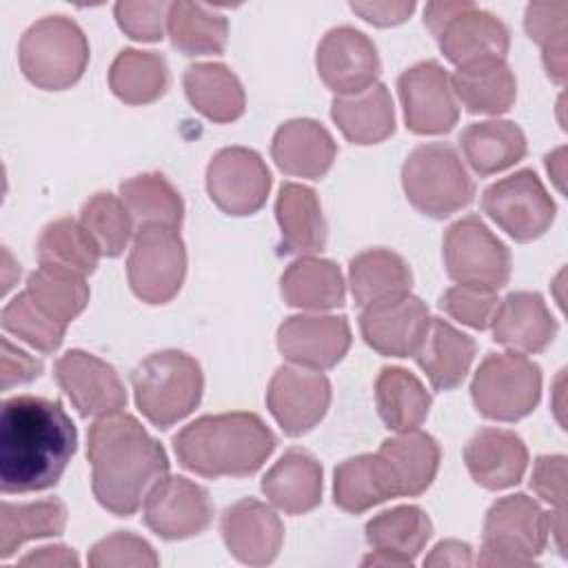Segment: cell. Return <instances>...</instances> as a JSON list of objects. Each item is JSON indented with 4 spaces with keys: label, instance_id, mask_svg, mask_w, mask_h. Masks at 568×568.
<instances>
[{
    "label": "cell",
    "instance_id": "cell-16",
    "mask_svg": "<svg viewBox=\"0 0 568 568\" xmlns=\"http://www.w3.org/2000/svg\"><path fill=\"white\" fill-rule=\"evenodd\" d=\"M266 406L291 437L308 433L331 406V382L306 366H280L266 388Z\"/></svg>",
    "mask_w": 568,
    "mask_h": 568
},
{
    "label": "cell",
    "instance_id": "cell-1",
    "mask_svg": "<svg viewBox=\"0 0 568 568\" xmlns=\"http://www.w3.org/2000/svg\"><path fill=\"white\" fill-rule=\"evenodd\" d=\"M78 444L60 402L16 395L0 408V488L36 493L58 484Z\"/></svg>",
    "mask_w": 568,
    "mask_h": 568
},
{
    "label": "cell",
    "instance_id": "cell-18",
    "mask_svg": "<svg viewBox=\"0 0 568 568\" xmlns=\"http://www.w3.org/2000/svg\"><path fill=\"white\" fill-rule=\"evenodd\" d=\"M55 379L82 417H104L126 406V390L115 368L93 353L73 348L55 362Z\"/></svg>",
    "mask_w": 568,
    "mask_h": 568
},
{
    "label": "cell",
    "instance_id": "cell-22",
    "mask_svg": "<svg viewBox=\"0 0 568 568\" xmlns=\"http://www.w3.org/2000/svg\"><path fill=\"white\" fill-rule=\"evenodd\" d=\"M433 535L428 515L417 506H397L368 519L366 541L375 548L362 566H410Z\"/></svg>",
    "mask_w": 568,
    "mask_h": 568
},
{
    "label": "cell",
    "instance_id": "cell-8",
    "mask_svg": "<svg viewBox=\"0 0 568 568\" xmlns=\"http://www.w3.org/2000/svg\"><path fill=\"white\" fill-rule=\"evenodd\" d=\"M424 24L437 38L442 53L457 67L504 60L508 53L506 22L473 2H428Z\"/></svg>",
    "mask_w": 568,
    "mask_h": 568
},
{
    "label": "cell",
    "instance_id": "cell-53",
    "mask_svg": "<svg viewBox=\"0 0 568 568\" xmlns=\"http://www.w3.org/2000/svg\"><path fill=\"white\" fill-rule=\"evenodd\" d=\"M424 564L426 566H470L473 548L466 541L444 539L430 550V555L424 559Z\"/></svg>",
    "mask_w": 568,
    "mask_h": 568
},
{
    "label": "cell",
    "instance_id": "cell-36",
    "mask_svg": "<svg viewBox=\"0 0 568 568\" xmlns=\"http://www.w3.org/2000/svg\"><path fill=\"white\" fill-rule=\"evenodd\" d=\"M377 413L395 433L415 430L428 417L433 397L424 384L402 366H384L375 379Z\"/></svg>",
    "mask_w": 568,
    "mask_h": 568
},
{
    "label": "cell",
    "instance_id": "cell-5",
    "mask_svg": "<svg viewBox=\"0 0 568 568\" xmlns=\"http://www.w3.org/2000/svg\"><path fill=\"white\" fill-rule=\"evenodd\" d=\"M18 60L31 84L62 91L82 78L89 64V42L75 20L44 16L22 33Z\"/></svg>",
    "mask_w": 568,
    "mask_h": 568
},
{
    "label": "cell",
    "instance_id": "cell-10",
    "mask_svg": "<svg viewBox=\"0 0 568 568\" xmlns=\"http://www.w3.org/2000/svg\"><path fill=\"white\" fill-rule=\"evenodd\" d=\"M186 275V248L173 226L144 224L135 231L126 260L131 291L146 304H166Z\"/></svg>",
    "mask_w": 568,
    "mask_h": 568
},
{
    "label": "cell",
    "instance_id": "cell-33",
    "mask_svg": "<svg viewBox=\"0 0 568 568\" xmlns=\"http://www.w3.org/2000/svg\"><path fill=\"white\" fill-rule=\"evenodd\" d=\"M397 484L399 495H422L435 479L442 450L435 437L422 430H404L390 439H384L377 450Z\"/></svg>",
    "mask_w": 568,
    "mask_h": 568
},
{
    "label": "cell",
    "instance_id": "cell-23",
    "mask_svg": "<svg viewBox=\"0 0 568 568\" xmlns=\"http://www.w3.org/2000/svg\"><path fill=\"white\" fill-rule=\"evenodd\" d=\"M490 328L493 339L513 353H541L557 335L552 313L532 291H515L499 300Z\"/></svg>",
    "mask_w": 568,
    "mask_h": 568
},
{
    "label": "cell",
    "instance_id": "cell-19",
    "mask_svg": "<svg viewBox=\"0 0 568 568\" xmlns=\"http://www.w3.org/2000/svg\"><path fill=\"white\" fill-rule=\"evenodd\" d=\"M322 82L337 95H353L377 82L379 55L373 40L351 27L342 24L322 38L315 55Z\"/></svg>",
    "mask_w": 568,
    "mask_h": 568
},
{
    "label": "cell",
    "instance_id": "cell-39",
    "mask_svg": "<svg viewBox=\"0 0 568 568\" xmlns=\"http://www.w3.org/2000/svg\"><path fill=\"white\" fill-rule=\"evenodd\" d=\"M67 526V506L51 497L31 504L0 506V557L9 559L24 541L62 535Z\"/></svg>",
    "mask_w": 568,
    "mask_h": 568
},
{
    "label": "cell",
    "instance_id": "cell-7",
    "mask_svg": "<svg viewBox=\"0 0 568 568\" xmlns=\"http://www.w3.org/2000/svg\"><path fill=\"white\" fill-rule=\"evenodd\" d=\"M548 513L528 495L497 499L484 519L479 566H535L548 544Z\"/></svg>",
    "mask_w": 568,
    "mask_h": 568
},
{
    "label": "cell",
    "instance_id": "cell-31",
    "mask_svg": "<svg viewBox=\"0 0 568 568\" xmlns=\"http://www.w3.org/2000/svg\"><path fill=\"white\" fill-rule=\"evenodd\" d=\"M182 84L193 109L217 124L233 122L244 113V87L226 64L195 62L186 67Z\"/></svg>",
    "mask_w": 568,
    "mask_h": 568
},
{
    "label": "cell",
    "instance_id": "cell-50",
    "mask_svg": "<svg viewBox=\"0 0 568 568\" xmlns=\"http://www.w3.org/2000/svg\"><path fill=\"white\" fill-rule=\"evenodd\" d=\"M530 488L537 493V497L555 506V510H566V457H537L530 475Z\"/></svg>",
    "mask_w": 568,
    "mask_h": 568
},
{
    "label": "cell",
    "instance_id": "cell-35",
    "mask_svg": "<svg viewBox=\"0 0 568 568\" xmlns=\"http://www.w3.org/2000/svg\"><path fill=\"white\" fill-rule=\"evenodd\" d=\"M455 95L470 113L499 115L517 98V80L506 60H484L457 67L450 78Z\"/></svg>",
    "mask_w": 568,
    "mask_h": 568
},
{
    "label": "cell",
    "instance_id": "cell-29",
    "mask_svg": "<svg viewBox=\"0 0 568 568\" xmlns=\"http://www.w3.org/2000/svg\"><path fill=\"white\" fill-rule=\"evenodd\" d=\"M331 118L353 144H377L395 131L393 98L382 82L353 95H335Z\"/></svg>",
    "mask_w": 568,
    "mask_h": 568
},
{
    "label": "cell",
    "instance_id": "cell-13",
    "mask_svg": "<svg viewBox=\"0 0 568 568\" xmlns=\"http://www.w3.org/2000/svg\"><path fill=\"white\" fill-rule=\"evenodd\" d=\"M397 91L406 126L413 133L442 135L457 124L459 106L453 82L439 62L424 60L402 71L397 78Z\"/></svg>",
    "mask_w": 568,
    "mask_h": 568
},
{
    "label": "cell",
    "instance_id": "cell-43",
    "mask_svg": "<svg viewBox=\"0 0 568 568\" xmlns=\"http://www.w3.org/2000/svg\"><path fill=\"white\" fill-rule=\"evenodd\" d=\"M36 253L40 264H58L80 275L93 273L102 255L84 224L73 217H58L49 222L38 237Z\"/></svg>",
    "mask_w": 568,
    "mask_h": 568
},
{
    "label": "cell",
    "instance_id": "cell-46",
    "mask_svg": "<svg viewBox=\"0 0 568 568\" xmlns=\"http://www.w3.org/2000/svg\"><path fill=\"white\" fill-rule=\"evenodd\" d=\"M0 324L4 333L24 339L29 346L42 353L58 351L67 331L64 324L51 320L44 311H40L27 291L18 293L11 302L4 304L0 313Z\"/></svg>",
    "mask_w": 568,
    "mask_h": 568
},
{
    "label": "cell",
    "instance_id": "cell-52",
    "mask_svg": "<svg viewBox=\"0 0 568 568\" xmlns=\"http://www.w3.org/2000/svg\"><path fill=\"white\" fill-rule=\"evenodd\" d=\"M351 9L371 24L390 27L404 22L413 13L415 2H351Z\"/></svg>",
    "mask_w": 568,
    "mask_h": 568
},
{
    "label": "cell",
    "instance_id": "cell-15",
    "mask_svg": "<svg viewBox=\"0 0 568 568\" xmlns=\"http://www.w3.org/2000/svg\"><path fill=\"white\" fill-rule=\"evenodd\" d=\"M430 326L426 304L406 293H397L364 306L359 331L364 342L386 357H408L422 346Z\"/></svg>",
    "mask_w": 568,
    "mask_h": 568
},
{
    "label": "cell",
    "instance_id": "cell-45",
    "mask_svg": "<svg viewBox=\"0 0 568 568\" xmlns=\"http://www.w3.org/2000/svg\"><path fill=\"white\" fill-rule=\"evenodd\" d=\"M80 222L106 257H118L126 248L135 224L124 202L113 193L91 195L80 209Z\"/></svg>",
    "mask_w": 568,
    "mask_h": 568
},
{
    "label": "cell",
    "instance_id": "cell-34",
    "mask_svg": "<svg viewBox=\"0 0 568 568\" xmlns=\"http://www.w3.org/2000/svg\"><path fill=\"white\" fill-rule=\"evenodd\" d=\"M280 291L288 306L328 311L344 304V277L335 262L300 257L280 277Z\"/></svg>",
    "mask_w": 568,
    "mask_h": 568
},
{
    "label": "cell",
    "instance_id": "cell-54",
    "mask_svg": "<svg viewBox=\"0 0 568 568\" xmlns=\"http://www.w3.org/2000/svg\"><path fill=\"white\" fill-rule=\"evenodd\" d=\"M20 566H55V568H75L80 564L78 555L73 552V548L67 546H42L29 555H24L20 561Z\"/></svg>",
    "mask_w": 568,
    "mask_h": 568
},
{
    "label": "cell",
    "instance_id": "cell-26",
    "mask_svg": "<svg viewBox=\"0 0 568 568\" xmlns=\"http://www.w3.org/2000/svg\"><path fill=\"white\" fill-rule=\"evenodd\" d=\"M475 351L477 344L470 335L442 317H430L428 333L413 357L435 390H450L464 382Z\"/></svg>",
    "mask_w": 568,
    "mask_h": 568
},
{
    "label": "cell",
    "instance_id": "cell-4",
    "mask_svg": "<svg viewBox=\"0 0 568 568\" xmlns=\"http://www.w3.org/2000/svg\"><path fill=\"white\" fill-rule=\"evenodd\" d=\"M140 413L158 428H169L191 415L202 399L200 364L182 351H160L144 357L131 373Z\"/></svg>",
    "mask_w": 568,
    "mask_h": 568
},
{
    "label": "cell",
    "instance_id": "cell-14",
    "mask_svg": "<svg viewBox=\"0 0 568 568\" xmlns=\"http://www.w3.org/2000/svg\"><path fill=\"white\" fill-rule=\"evenodd\" d=\"M268 189L271 171L253 149H220L206 166V191L215 206L229 215H251L260 211Z\"/></svg>",
    "mask_w": 568,
    "mask_h": 568
},
{
    "label": "cell",
    "instance_id": "cell-28",
    "mask_svg": "<svg viewBox=\"0 0 568 568\" xmlns=\"http://www.w3.org/2000/svg\"><path fill=\"white\" fill-rule=\"evenodd\" d=\"M275 217L282 233V251L313 255L326 244L322 204L311 186L284 182L275 200Z\"/></svg>",
    "mask_w": 568,
    "mask_h": 568
},
{
    "label": "cell",
    "instance_id": "cell-24",
    "mask_svg": "<svg viewBox=\"0 0 568 568\" xmlns=\"http://www.w3.org/2000/svg\"><path fill=\"white\" fill-rule=\"evenodd\" d=\"M464 462L475 484L488 490H501L524 477L528 450L513 430L479 428L464 446Z\"/></svg>",
    "mask_w": 568,
    "mask_h": 568
},
{
    "label": "cell",
    "instance_id": "cell-6",
    "mask_svg": "<svg viewBox=\"0 0 568 568\" xmlns=\"http://www.w3.org/2000/svg\"><path fill=\"white\" fill-rule=\"evenodd\" d=\"M402 186L419 213L437 220L462 211L475 195L473 178L446 142L415 146L402 166Z\"/></svg>",
    "mask_w": 568,
    "mask_h": 568
},
{
    "label": "cell",
    "instance_id": "cell-41",
    "mask_svg": "<svg viewBox=\"0 0 568 568\" xmlns=\"http://www.w3.org/2000/svg\"><path fill=\"white\" fill-rule=\"evenodd\" d=\"M24 291L40 311L64 326L75 320L89 302V286L84 275L58 264H40L27 277Z\"/></svg>",
    "mask_w": 568,
    "mask_h": 568
},
{
    "label": "cell",
    "instance_id": "cell-49",
    "mask_svg": "<svg viewBox=\"0 0 568 568\" xmlns=\"http://www.w3.org/2000/svg\"><path fill=\"white\" fill-rule=\"evenodd\" d=\"M115 20L120 29L133 38L144 42H155L162 38L166 27L169 2H138V0H122L113 7Z\"/></svg>",
    "mask_w": 568,
    "mask_h": 568
},
{
    "label": "cell",
    "instance_id": "cell-30",
    "mask_svg": "<svg viewBox=\"0 0 568 568\" xmlns=\"http://www.w3.org/2000/svg\"><path fill=\"white\" fill-rule=\"evenodd\" d=\"M399 497L395 477L379 453L344 459L333 475V499L346 513H364L386 499Z\"/></svg>",
    "mask_w": 568,
    "mask_h": 568
},
{
    "label": "cell",
    "instance_id": "cell-3",
    "mask_svg": "<svg viewBox=\"0 0 568 568\" xmlns=\"http://www.w3.org/2000/svg\"><path fill=\"white\" fill-rule=\"evenodd\" d=\"M277 437L255 413L202 415L173 437V450L186 470L202 477L253 475L275 450Z\"/></svg>",
    "mask_w": 568,
    "mask_h": 568
},
{
    "label": "cell",
    "instance_id": "cell-40",
    "mask_svg": "<svg viewBox=\"0 0 568 568\" xmlns=\"http://www.w3.org/2000/svg\"><path fill=\"white\" fill-rule=\"evenodd\" d=\"M109 87L126 104L155 102L169 87L166 60L155 51L124 49L111 62Z\"/></svg>",
    "mask_w": 568,
    "mask_h": 568
},
{
    "label": "cell",
    "instance_id": "cell-47",
    "mask_svg": "<svg viewBox=\"0 0 568 568\" xmlns=\"http://www.w3.org/2000/svg\"><path fill=\"white\" fill-rule=\"evenodd\" d=\"M158 564H160V557L153 550V546L129 530H118L100 539L89 550V566L93 568H109V566L155 568Z\"/></svg>",
    "mask_w": 568,
    "mask_h": 568
},
{
    "label": "cell",
    "instance_id": "cell-17",
    "mask_svg": "<svg viewBox=\"0 0 568 568\" xmlns=\"http://www.w3.org/2000/svg\"><path fill=\"white\" fill-rule=\"evenodd\" d=\"M213 521V504L206 488L164 475L144 497V524L162 539H186L204 532Z\"/></svg>",
    "mask_w": 568,
    "mask_h": 568
},
{
    "label": "cell",
    "instance_id": "cell-55",
    "mask_svg": "<svg viewBox=\"0 0 568 568\" xmlns=\"http://www.w3.org/2000/svg\"><path fill=\"white\" fill-rule=\"evenodd\" d=\"M564 155H566V149L564 146H559V149H555L552 153H548L546 155V169H548V173H550V178L555 180V184H557V189L559 191H564Z\"/></svg>",
    "mask_w": 568,
    "mask_h": 568
},
{
    "label": "cell",
    "instance_id": "cell-11",
    "mask_svg": "<svg viewBox=\"0 0 568 568\" xmlns=\"http://www.w3.org/2000/svg\"><path fill=\"white\" fill-rule=\"evenodd\" d=\"M442 248L446 273L457 284L497 291L510 280V251L479 215L455 220Z\"/></svg>",
    "mask_w": 568,
    "mask_h": 568
},
{
    "label": "cell",
    "instance_id": "cell-48",
    "mask_svg": "<svg viewBox=\"0 0 568 568\" xmlns=\"http://www.w3.org/2000/svg\"><path fill=\"white\" fill-rule=\"evenodd\" d=\"M497 304H499V300H497L495 291L468 286V284L450 286L439 297V306L450 317H455L457 322H462L470 328H477V331H484L490 326Z\"/></svg>",
    "mask_w": 568,
    "mask_h": 568
},
{
    "label": "cell",
    "instance_id": "cell-38",
    "mask_svg": "<svg viewBox=\"0 0 568 568\" xmlns=\"http://www.w3.org/2000/svg\"><path fill=\"white\" fill-rule=\"evenodd\" d=\"M166 31L184 55H215L226 47L229 20L204 4L178 0L169 4Z\"/></svg>",
    "mask_w": 568,
    "mask_h": 568
},
{
    "label": "cell",
    "instance_id": "cell-20",
    "mask_svg": "<svg viewBox=\"0 0 568 568\" xmlns=\"http://www.w3.org/2000/svg\"><path fill=\"white\" fill-rule=\"evenodd\" d=\"M280 353L313 371L333 368L351 348V326L344 315H291L277 328Z\"/></svg>",
    "mask_w": 568,
    "mask_h": 568
},
{
    "label": "cell",
    "instance_id": "cell-2",
    "mask_svg": "<svg viewBox=\"0 0 568 568\" xmlns=\"http://www.w3.org/2000/svg\"><path fill=\"white\" fill-rule=\"evenodd\" d=\"M87 457L95 499L118 517H131L146 493L169 473L162 444L129 413H113L93 422Z\"/></svg>",
    "mask_w": 568,
    "mask_h": 568
},
{
    "label": "cell",
    "instance_id": "cell-42",
    "mask_svg": "<svg viewBox=\"0 0 568 568\" xmlns=\"http://www.w3.org/2000/svg\"><path fill=\"white\" fill-rule=\"evenodd\" d=\"M120 200L140 226L164 224L178 229L182 224V195L162 173H140L129 178L120 184Z\"/></svg>",
    "mask_w": 568,
    "mask_h": 568
},
{
    "label": "cell",
    "instance_id": "cell-44",
    "mask_svg": "<svg viewBox=\"0 0 568 568\" xmlns=\"http://www.w3.org/2000/svg\"><path fill=\"white\" fill-rule=\"evenodd\" d=\"M566 0L530 2L524 16L528 36L541 47L548 78H552L557 84H564L566 80Z\"/></svg>",
    "mask_w": 568,
    "mask_h": 568
},
{
    "label": "cell",
    "instance_id": "cell-25",
    "mask_svg": "<svg viewBox=\"0 0 568 568\" xmlns=\"http://www.w3.org/2000/svg\"><path fill=\"white\" fill-rule=\"evenodd\" d=\"M271 155L284 173L317 180L333 166L337 144L317 120L295 118L277 126Z\"/></svg>",
    "mask_w": 568,
    "mask_h": 568
},
{
    "label": "cell",
    "instance_id": "cell-32",
    "mask_svg": "<svg viewBox=\"0 0 568 568\" xmlns=\"http://www.w3.org/2000/svg\"><path fill=\"white\" fill-rule=\"evenodd\" d=\"M459 144L466 162L479 175L506 171L526 155V135L510 120L473 122L462 131Z\"/></svg>",
    "mask_w": 568,
    "mask_h": 568
},
{
    "label": "cell",
    "instance_id": "cell-27",
    "mask_svg": "<svg viewBox=\"0 0 568 568\" xmlns=\"http://www.w3.org/2000/svg\"><path fill=\"white\" fill-rule=\"evenodd\" d=\"M262 493L288 515H302L322 501V466L302 450H286L262 477Z\"/></svg>",
    "mask_w": 568,
    "mask_h": 568
},
{
    "label": "cell",
    "instance_id": "cell-51",
    "mask_svg": "<svg viewBox=\"0 0 568 568\" xmlns=\"http://www.w3.org/2000/svg\"><path fill=\"white\" fill-rule=\"evenodd\" d=\"M0 375H2V390L13 386L27 384L42 373V362L22 351L20 346L11 344L9 337L0 339Z\"/></svg>",
    "mask_w": 568,
    "mask_h": 568
},
{
    "label": "cell",
    "instance_id": "cell-21",
    "mask_svg": "<svg viewBox=\"0 0 568 568\" xmlns=\"http://www.w3.org/2000/svg\"><path fill=\"white\" fill-rule=\"evenodd\" d=\"M220 530L229 552L248 566L271 564L284 541V526L277 513L253 497L229 506L222 513Z\"/></svg>",
    "mask_w": 568,
    "mask_h": 568
},
{
    "label": "cell",
    "instance_id": "cell-37",
    "mask_svg": "<svg viewBox=\"0 0 568 568\" xmlns=\"http://www.w3.org/2000/svg\"><path fill=\"white\" fill-rule=\"evenodd\" d=\"M348 284L353 300L359 306H368L377 300L410 291L413 273L399 253L388 248H368L351 260Z\"/></svg>",
    "mask_w": 568,
    "mask_h": 568
},
{
    "label": "cell",
    "instance_id": "cell-9",
    "mask_svg": "<svg viewBox=\"0 0 568 568\" xmlns=\"http://www.w3.org/2000/svg\"><path fill=\"white\" fill-rule=\"evenodd\" d=\"M470 395L484 417L517 422L539 404L541 368L524 353H488L475 371Z\"/></svg>",
    "mask_w": 568,
    "mask_h": 568
},
{
    "label": "cell",
    "instance_id": "cell-12",
    "mask_svg": "<svg viewBox=\"0 0 568 568\" xmlns=\"http://www.w3.org/2000/svg\"><path fill=\"white\" fill-rule=\"evenodd\" d=\"M481 209L517 242L537 240L555 220V202L532 169L515 171L486 186Z\"/></svg>",
    "mask_w": 568,
    "mask_h": 568
}]
</instances>
